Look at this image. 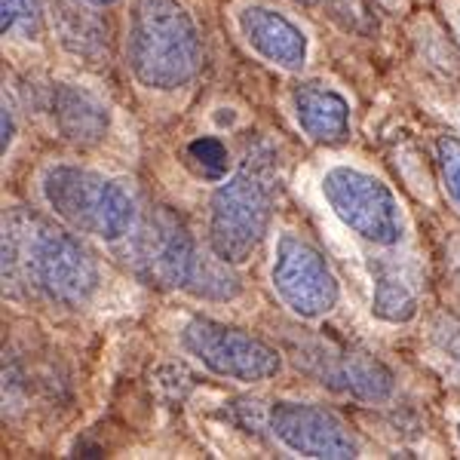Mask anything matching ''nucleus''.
<instances>
[{
    "label": "nucleus",
    "instance_id": "f257e3e1",
    "mask_svg": "<svg viewBox=\"0 0 460 460\" xmlns=\"http://www.w3.org/2000/svg\"><path fill=\"white\" fill-rule=\"evenodd\" d=\"M77 234V230H74ZM71 230L43 215H4V288L16 298H40L56 307H84L99 292V264Z\"/></svg>",
    "mask_w": 460,
    "mask_h": 460
},
{
    "label": "nucleus",
    "instance_id": "f03ea898",
    "mask_svg": "<svg viewBox=\"0 0 460 460\" xmlns=\"http://www.w3.org/2000/svg\"><path fill=\"white\" fill-rule=\"evenodd\" d=\"M126 65L154 93L184 89L203 65V37L181 0H136L126 22Z\"/></svg>",
    "mask_w": 460,
    "mask_h": 460
},
{
    "label": "nucleus",
    "instance_id": "7ed1b4c3",
    "mask_svg": "<svg viewBox=\"0 0 460 460\" xmlns=\"http://www.w3.org/2000/svg\"><path fill=\"white\" fill-rule=\"evenodd\" d=\"M47 209L77 234L120 243L136 230V199L117 178L77 163H53L40 175Z\"/></svg>",
    "mask_w": 460,
    "mask_h": 460
},
{
    "label": "nucleus",
    "instance_id": "20e7f679",
    "mask_svg": "<svg viewBox=\"0 0 460 460\" xmlns=\"http://www.w3.org/2000/svg\"><path fill=\"white\" fill-rule=\"evenodd\" d=\"M273 221V175L249 160L218 184L209 199V249L227 264L249 261Z\"/></svg>",
    "mask_w": 460,
    "mask_h": 460
},
{
    "label": "nucleus",
    "instance_id": "39448f33",
    "mask_svg": "<svg viewBox=\"0 0 460 460\" xmlns=\"http://www.w3.org/2000/svg\"><path fill=\"white\" fill-rule=\"evenodd\" d=\"M181 350L215 377L240 384H264L283 372V353L246 329L212 316H190L181 325Z\"/></svg>",
    "mask_w": 460,
    "mask_h": 460
},
{
    "label": "nucleus",
    "instance_id": "423d86ee",
    "mask_svg": "<svg viewBox=\"0 0 460 460\" xmlns=\"http://www.w3.org/2000/svg\"><path fill=\"white\" fill-rule=\"evenodd\" d=\"M325 203L359 240L377 249H396L405 240V215L396 194L366 169L332 166L319 181Z\"/></svg>",
    "mask_w": 460,
    "mask_h": 460
},
{
    "label": "nucleus",
    "instance_id": "0eeeda50",
    "mask_svg": "<svg viewBox=\"0 0 460 460\" xmlns=\"http://www.w3.org/2000/svg\"><path fill=\"white\" fill-rule=\"evenodd\" d=\"M270 286L277 298L301 319H323L338 307L341 286L314 243L295 230H283L273 249Z\"/></svg>",
    "mask_w": 460,
    "mask_h": 460
},
{
    "label": "nucleus",
    "instance_id": "6e6552de",
    "mask_svg": "<svg viewBox=\"0 0 460 460\" xmlns=\"http://www.w3.org/2000/svg\"><path fill=\"white\" fill-rule=\"evenodd\" d=\"M203 258L188 227L166 209L154 212L142 227L132 230V261L151 286L188 292Z\"/></svg>",
    "mask_w": 460,
    "mask_h": 460
},
{
    "label": "nucleus",
    "instance_id": "1a4fd4ad",
    "mask_svg": "<svg viewBox=\"0 0 460 460\" xmlns=\"http://www.w3.org/2000/svg\"><path fill=\"white\" fill-rule=\"evenodd\" d=\"M267 429L292 455L325 460L359 457V439L332 408L283 399V402H273L267 411Z\"/></svg>",
    "mask_w": 460,
    "mask_h": 460
},
{
    "label": "nucleus",
    "instance_id": "9d476101",
    "mask_svg": "<svg viewBox=\"0 0 460 460\" xmlns=\"http://www.w3.org/2000/svg\"><path fill=\"white\" fill-rule=\"evenodd\" d=\"M236 28H240L243 40L252 47V53H258L264 62L277 65L283 71H301L307 65V34L283 13L249 4L236 13Z\"/></svg>",
    "mask_w": 460,
    "mask_h": 460
},
{
    "label": "nucleus",
    "instance_id": "9b49d317",
    "mask_svg": "<svg viewBox=\"0 0 460 460\" xmlns=\"http://www.w3.org/2000/svg\"><path fill=\"white\" fill-rule=\"evenodd\" d=\"M319 384L332 387L341 396H350L356 402L377 405L387 402L396 390L393 372L384 362H377L368 353H338L325 356L323 368H319Z\"/></svg>",
    "mask_w": 460,
    "mask_h": 460
},
{
    "label": "nucleus",
    "instance_id": "f8f14e48",
    "mask_svg": "<svg viewBox=\"0 0 460 460\" xmlns=\"http://www.w3.org/2000/svg\"><path fill=\"white\" fill-rule=\"evenodd\" d=\"M295 120L314 145L338 147L350 138V105L338 89L325 84H301L292 95Z\"/></svg>",
    "mask_w": 460,
    "mask_h": 460
},
{
    "label": "nucleus",
    "instance_id": "ddd939ff",
    "mask_svg": "<svg viewBox=\"0 0 460 460\" xmlns=\"http://www.w3.org/2000/svg\"><path fill=\"white\" fill-rule=\"evenodd\" d=\"M420 310V277L408 261L377 258L372 261V314L384 323L405 325Z\"/></svg>",
    "mask_w": 460,
    "mask_h": 460
},
{
    "label": "nucleus",
    "instance_id": "4468645a",
    "mask_svg": "<svg viewBox=\"0 0 460 460\" xmlns=\"http://www.w3.org/2000/svg\"><path fill=\"white\" fill-rule=\"evenodd\" d=\"M49 111H53V123L58 136L80 147L99 145L111 126L105 102L89 93V89L74 84H56Z\"/></svg>",
    "mask_w": 460,
    "mask_h": 460
},
{
    "label": "nucleus",
    "instance_id": "2eb2a0df",
    "mask_svg": "<svg viewBox=\"0 0 460 460\" xmlns=\"http://www.w3.org/2000/svg\"><path fill=\"white\" fill-rule=\"evenodd\" d=\"M43 22H47L43 0H0V28H4V37L40 40Z\"/></svg>",
    "mask_w": 460,
    "mask_h": 460
},
{
    "label": "nucleus",
    "instance_id": "dca6fc26",
    "mask_svg": "<svg viewBox=\"0 0 460 460\" xmlns=\"http://www.w3.org/2000/svg\"><path fill=\"white\" fill-rule=\"evenodd\" d=\"M188 160L203 178L209 181H225L230 169V154L221 138L215 136H199L188 145Z\"/></svg>",
    "mask_w": 460,
    "mask_h": 460
},
{
    "label": "nucleus",
    "instance_id": "f3484780",
    "mask_svg": "<svg viewBox=\"0 0 460 460\" xmlns=\"http://www.w3.org/2000/svg\"><path fill=\"white\" fill-rule=\"evenodd\" d=\"M436 166L448 199L460 212V136H442L436 142Z\"/></svg>",
    "mask_w": 460,
    "mask_h": 460
},
{
    "label": "nucleus",
    "instance_id": "a211bd4d",
    "mask_svg": "<svg viewBox=\"0 0 460 460\" xmlns=\"http://www.w3.org/2000/svg\"><path fill=\"white\" fill-rule=\"evenodd\" d=\"M433 338H436V344H439V350L445 356H451L460 366V323L457 319L442 316L439 323L433 325Z\"/></svg>",
    "mask_w": 460,
    "mask_h": 460
},
{
    "label": "nucleus",
    "instance_id": "6ab92c4d",
    "mask_svg": "<svg viewBox=\"0 0 460 460\" xmlns=\"http://www.w3.org/2000/svg\"><path fill=\"white\" fill-rule=\"evenodd\" d=\"M0 126H4V145H0V151H4V157H6L13 138H16V111L6 102V95H4V117H0Z\"/></svg>",
    "mask_w": 460,
    "mask_h": 460
},
{
    "label": "nucleus",
    "instance_id": "aec40b11",
    "mask_svg": "<svg viewBox=\"0 0 460 460\" xmlns=\"http://www.w3.org/2000/svg\"><path fill=\"white\" fill-rule=\"evenodd\" d=\"M341 13H353V16H362V4L359 0H332Z\"/></svg>",
    "mask_w": 460,
    "mask_h": 460
},
{
    "label": "nucleus",
    "instance_id": "412c9836",
    "mask_svg": "<svg viewBox=\"0 0 460 460\" xmlns=\"http://www.w3.org/2000/svg\"><path fill=\"white\" fill-rule=\"evenodd\" d=\"M89 6H111V4H117V0H86Z\"/></svg>",
    "mask_w": 460,
    "mask_h": 460
},
{
    "label": "nucleus",
    "instance_id": "4be33fe9",
    "mask_svg": "<svg viewBox=\"0 0 460 460\" xmlns=\"http://www.w3.org/2000/svg\"><path fill=\"white\" fill-rule=\"evenodd\" d=\"M295 4H304V6H310V4H316V0H295Z\"/></svg>",
    "mask_w": 460,
    "mask_h": 460
},
{
    "label": "nucleus",
    "instance_id": "5701e85b",
    "mask_svg": "<svg viewBox=\"0 0 460 460\" xmlns=\"http://www.w3.org/2000/svg\"><path fill=\"white\" fill-rule=\"evenodd\" d=\"M457 442H460V424H457Z\"/></svg>",
    "mask_w": 460,
    "mask_h": 460
}]
</instances>
